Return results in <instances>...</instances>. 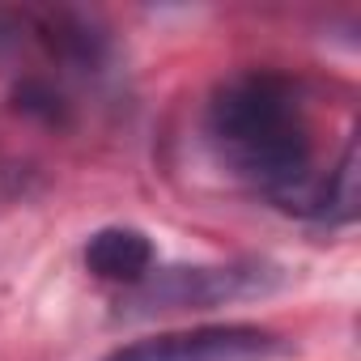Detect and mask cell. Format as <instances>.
I'll use <instances>...</instances> for the list:
<instances>
[{"label":"cell","instance_id":"obj_1","mask_svg":"<svg viewBox=\"0 0 361 361\" xmlns=\"http://www.w3.org/2000/svg\"><path fill=\"white\" fill-rule=\"evenodd\" d=\"M204 132L234 178L272 209L314 217L319 183L306 94L276 68H247L221 81L204 111Z\"/></svg>","mask_w":361,"mask_h":361},{"label":"cell","instance_id":"obj_2","mask_svg":"<svg viewBox=\"0 0 361 361\" xmlns=\"http://www.w3.org/2000/svg\"><path fill=\"white\" fill-rule=\"evenodd\" d=\"M285 285V272L268 259H230V264H196V268H161L128 289L119 302L128 319L178 314V310H213L247 298H264Z\"/></svg>","mask_w":361,"mask_h":361},{"label":"cell","instance_id":"obj_3","mask_svg":"<svg viewBox=\"0 0 361 361\" xmlns=\"http://www.w3.org/2000/svg\"><path fill=\"white\" fill-rule=\"evenodd\" d=\"M293 344L259 323H209L119 344L102 361H272Z\"/></svg>","mask_w":361,"mask_h":361},{"label":"cell","instance_id":"obj_4","mask_svg":"<svg viewBox=\"0 0 361 361\" xmlns=\"http://www.w3.org/2000/svg\"><path fill=\"white\" fill-rule=\"evenodd\" d=\"M0 47H39L68 73H102L111 35L77 9H0Z\"/></svg>","mask_w":361,"mask_h":361},{"label":"cell","instance_id":"obj_5","mask_svg":"<svg viewBox=\"0 0 361 361\" xmlns=\"http://www.w3.org/2000/svg\"><path fill=\"white\" fill-rule=\"evenodd\" d=\"M81 259H85L90 276L132 289L136 281H145L153 272L157 251H153V238L145 230H136V226H102V230L90 234Z\"/></svg>","mask_w":361,"mask_h":361},{"label":"cell","instance_id":"obj_6","mask_svg":"<svg viewBox=\"0 0 361 361\" xmlns=\"http://www.w3.org/2000/svg\"><path fill=\"white\" fill-rule=\"evenodd\" d=\"M357 213V140L344 145L340 161L323 174L319 183V200H314V217L323 226H348Z\"/></svg>","mask_w":361,"mask_h":361},{"label":"cell","instance_id":"obj_7","mask_svg":"<svg viewBox=\"0 0 361 361\" xmlns=\"http://www.w3.org/2000/svg\"><path fill=\"white\" fill-rule=\"evenodd\" d=\"M13 102H18V111H26V115H39V119H47V123H64V98H60L56 85L43 81V77H26V81L13 90Z\"/></svg>","mask_w":361,"mask_h":361}]
</instances>
